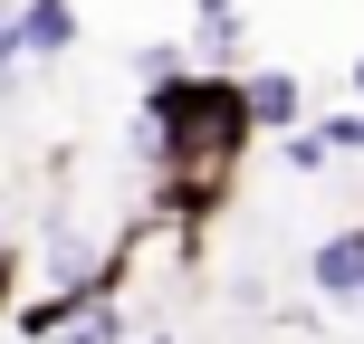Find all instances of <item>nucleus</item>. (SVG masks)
<instances>
[{
	"label": "nucleus",
	"mask_w": 364,
	"mask_h": 344,
	"mask_svg": "<svg viewBox=\"0 0 364 344\" xmlns=\"http://www.w3.org/2000/svg\"><path fill=\"white\" fill-rule=\"evenodd\" d=\"M192 10H240V0H192Z\"/></svg>",
	"instance_id": "13"
},
{
	"label": "nucleus",
	"mask_w": 364,
	"mask_h": 344,
	"mask_svg": "<svg viewBox=\"0 0 364 344\" xmlns=\"http://www.w3.org/2000/svg\"><path fill=\"white\" fill-rule=\"evenodd\" d=\"M316 134H326V153H364V106H346V115H316Z\"/></svg>",
	"instance_id": "8"
},
{
	"label": "nucleus",
	"mask_w": 364,
	"mask_h": 344,
	"mask_svg": "<svg viewBox=\"0 0 364 344\" xmlns=\"http://www.w3.org/2000/svg\"><path fill=\"white\" fill-rule=\"evenodd\" d=\"M250 115H259V134H297L307 125V87L288 67H250Z\"/></svg>",
	"instance_id": "4"
},
{
	"label": "nucleus",
	"mask_w": 364,
	"mask_h": 344,
	"mask_svg": "<svg viewBox=\"0 0 364 344\" xmlns=\"http://www.w3.org/2000/svg\"><path fill=\"white\" fill-rule=\"evenodd\" d=\"M192 67L250 77V10H192Z\"/></svg>",
	"instance_id": "3"
},
{
	"label": "nucleus",
	"mask_w": 364,
	"mask_h": 344,
	"mask_svg": "<svg viewBox=\"0 0 364 344\" xmlns=\"http://www.w3.org/2000/svg\"><path fill=\"white\" fill-rule=\"evenodd\" d=\"M77 29H87V19H77V0H10V38H19V57H68L77 48Z\"/></svg>",
	"instance_id": "2"
},
{
	"label": "nucleus",
	"mask_w": 364,
	"mask_h": 344,
	"mask_svg": "<svg viewBox=\"0 0 364 344\" xmlns=\"http://www.w3.org/2000/svg\"><path fill=\"white\" fill-rule=\"evenodd\" d=\"M307 287L336 296V306H364V220H346V230H326L307 249Z\"/></svg>",
	"instance_id": "1"
},
{
	"label": "nucleus",
	"mask_w": 364,
	"mask_h": 344,
	"mask_svg": "<svg viewBox=\"0 0 364 344\" xmlns=\"http://www.w3.org/2000/svg\"><path fill=\"white\" fill-rule=\"evenodd\" d=\"M346 87H355V96H364V57H355V67H346Z\"/></svg>",
	"instance_id": "11"
},
{
	"label": "nucleus",
	"mask_w": 364,
	"mask_h": 344,
	"mask_svg": "<svg viewBox=\"0 0 364 344\" xmlns=\"http://www.w3.org/2000/svg\"><path fill=\"white\" fill-rule=\"evenodd\" d=\"M58 344H134V326H125V306H96V316H77Z\"/></svg>",
	"instance_id": "6"
},
{
	"label": "nucleus",
	"mask_w": 364,
	"mask_h": 344,
	"mask_svg": "<svg viewBox=\"0 0 364 344\" xmlns=\"http://www.w3.org/2000/svg\"><path fill=\"white\" fill-rule=\"evenodd\" d=\"M182 67H192V38H144V48H134V77H144V87H164Z\"/></svg>",
	"instance_id": "5"
},
{
	"label": "nucleus",
	"mask_w": 364,
	"mask_h": 344,
	"mask_svg": "<svg viewBox=\"0 0 364 344\" xmlns=\"http://www.w3.org/2000/svg\"><path fill=\"white\" fill-rule=\"evenodd\" d=\"M278 163H288V172H326L336 153H326V134H316V125H297V134H278Z\"/></svg>",
	"instance_id": "7"
},
{
	"label": "nucleus",
	"mask_w": 364,
	"mask_h": 344,
	"mask_svg": "<svg viewBox=\"0 0 364 344\" xmlns=\"http://www.w3.org/2000/svg\"><path fill=\"white\" fill-rule=\"evenodd\" d=\"M19 296H29V287H19V249H0V326L19 316Z\"/></svg>",
	"instance_id": "9"
},
{
	"label": "nucleus",
	"mask_w": 364,
	"mask_h": 344,
	"mask_svg": "<svg viewBox=\"0 0 364 344\" xmlns=\"http://www.w3.org/2000/svg\"><path fill=\"white\" fill-rule=\"evenodd\" d=\"M0 57H19V38H10V10H0Z\"/></svg>",
	"instance_id": "10"
},
{
	"label": "nucleus",
	"mask_w": 364,
	"mask_h": 344,
	"mask_svg": "<svg viewBox=\"0 0 364 344\" xmlns=\"http://www.w3.org/2000/svg\"><path fill=\"white\" fill-rule=\"evenodd\" d=\"M134 344H173V335H164V326H144V335H134Z\"/></svg>",
	"instance_id": "12"
}]
</instances>
